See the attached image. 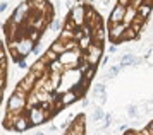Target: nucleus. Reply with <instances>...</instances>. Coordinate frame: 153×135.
I'll use <instances>...</instances> for the list:
<instances>
[{"label": "nucleus", "instance_id": "1", "mask_svg": "<svg viewBox=\"0 0 153 135\" xmlns=\"http://www.w3.org/2000/svg\"><path fill=\"white\" fill-rule=\"evenodd\" d=\"M29 14H31V7H29V4L28 2H21V4L14 9V12H12V15L9 17V21H10L14 26L21 27L22 24L28 21Z\"/></svg>", "mask_w": 153, "mask_h": 135}, {"label": "nucleus", "instance_id": "2", "mask_svg": "<svg viewBox=\"0 0 153 135\" xmlns=\"http://www.w3.org/2000/svg\"><path fill=\"white\" fill-rule=\"evenodd\" d=\"M102 56H103V46H98V45H93V43H91V46L88 48L86 51H83L81 60L88 62L91 67L97 68V63L102 60Z\"/></svg>", "mask_w": 153, "mask_h": 135}, {"label": "nucleus", "instance_id": "3", "mask_svg": "<svg viewBox=\"0 0 153 135\" xmlns=\"http://www.w3.org/2000/svg\"><path fill=\"white\" fill-rule=\"evenodd\" d=\"M67 19L74 24L76 29H81L84 26V4H76L72 9H69Z\"/></svg>", "mask_w": 153, "mask_h": 135}, {"label": "nucleus", "instance_id": "4", "mask_svg": "<svg viewBox=\"0 0 153 135\" xmlns=\"http://www.w3.org/2000/svg\"><path fill=\"white\" fill-rule=\"evenodd\" d=\"M26 116H28L31 127H35V125H42V123H45V122H48V120H50L48 113H47V111H43L40 106L31 108V109H26Z\"/></svg>", "mask_w": 153, "mask_h": 135}, {"label": "nucleus", "instance_id": "5", "mask_svg": "<svg viewBox=\"0 0 153 135\" xmlns=\"http://www.w3.org/2000/svg\"><path fill=\"white\" fill-rule=\"evenodd\" d=\"M7 111L16 113V115H24L26 113V99H21V98L12 94L7 101Z\"/></svg>", "mask_w": 153, "mask_h": 135}, {"label": "nucleus", "instance_id": "6", "mask_svg": "<svg viewBox=\"0 0 153 135\" xmlns=\"http://www.w3.org/2000/svg\"><path fill=\"white\" fill-rule=\"evenodd\" d=\"M38 79H40L38 75H36V74H33L31 70H28V74H26V77H24V79H21V82H19L17 86H19V87H21L22 91L26 92V94H29V92L33 91V87H35V84H36V81H38Z\"/></svg>", "mask_w": 153, "mask_h": 135}, {"label": "nucleus", "instance_id": "7", "mask_svg": "<svg viewBox=\"0 0 153 135\" xmlns=\"http://www.w3.org/2000/svg\"><path fill=\"white\" fill-rule=\"evenodd\" d=\"M127 29L126 24H108V40L112 41V45H115L117 40H120V36L124 34V31Z\"/></svg>", "mask_w": 153, "mask_h": 135}, {"label": "nucleus", "instance_id": "8", "mask_svg": "<svg viewBox=\"0 0 153 135\" xmlns=\"http://www.w3.org/2000/svg\"><path fill=\"white\" fill-rule=\"evenodd\" d=\"M152 12H153V2H141V5L136 9V15L145 22L150 19Z\"/></svg>", "mask_w": 153, "mask_h": 135}, {"label": "nucleus", "instance_id": "9", "mask_svg": "<svg viewBox=\"0 0 153 135\" xmlns=\"http://www.w3.org/2000/svg\"><path fill=\"white\" fill-rule=\"evenodd\" d=\"M105 38H107V31H105V27H103V26H100V27H95V29H91V41H93V45H98V46H103Z\"/></svg>", "mask_w": 153, "mask_h": 135}, {"label": "nucleus", "instance_id": "10", "mask_svg": "<svg viewBox=\"0 0 153 135\" xmlns=\"http://www.w3.org/2000/svg\"><path fill=\"white\" fill-rule=\"evenodd\" d=\"M124 14H126V9L120 5H115L112 9V12L108 14V22L110 24H120L124 21Z\"/></svg>", "mask_w": 153, "mask_h": 135}, {"label": "nucleus", "instance_id": "11", "mask_svg": "<svg viewBox=\"0 0 153 135\" xmlns=\"http://www.w3.org/2000/svg\"><path fill=\"white\" fill-rule=\"evenodd\" d=\"M29 127H31V123H29L26 113H24V115H21V116H17V118L14 120V130H16V132H19V134L26 132Z\"/></svg>", "mask_w": 153, "mask_h": 135}, {"label": "nucleus", "instance_id": "12", "mask_svg": "<svg viewBox=\"0 0 153 135\" xmlns=\"http://www.w3.org/2000/svg\"><path fill=\"white\" fill-rule=\"evenodd\" d=\"M59 101L62 104L64 108L65 106H71V104H74L77 101V96L72 92V91H62V94L59 96Z\"/></svg>", "mask_w": 153, "mask_h": 135}, {"label": "nucleus", "instance_id": "13", "mask_svg": "<svg viewBox=\"0 0 153 135\" xmlns=\"http://www.w3.org/2000/svg\"><path fill=\"white\" fill-rule=\"evenodd\" d=\"M48 50H52V51H53L55 55H59V56L65 53V46H64V43H60L59 40L52 41V43H50V46H48Z\"/></svg>", "mask_w": 153, "mask_h": 135}, {"label": "nucleus", "instance_id": "14", "mask_svg": "<svg viewBox=\"0 0 153 135\" xmlns=\"http://www.w3.org/2000/svg\"><path fill=\"white\" fill-rule=\"evenodd\" d=\"M134 19H136V9L127 7V9H126V14H124V21H122V24H126V26L129 27V24H131Z\"/></svg>", "mask_w": 153, "mask_h": 135}, {"label": "nucleus", "instance_id": "15", "mask_svg": "<svg viewBox=\"0 0 153 135\" xmlns=\"http://www.w3.org/2000/svg\"><path fill=\"white\" fill-rule=\"evenodd\" d=\"M62 26H64V21L59 19V17H53V19L50 21L48 29L50 31H62Z\"/></svg>", "mask_w": 153, "mask_h": 135}, {"label": "nucleus", "instance_id": "16", "mask_svg": "<svg viewBox=\"0 0 153 135\" xmlns=\"http://www.w3.org/2000/svg\"><path fill=\"white\" fill-rule=\"evenodd\" d=\"M132 60H134V55L132 53H126L124 56H120V63H119V67L120 68L129 67V65H132Z\"/></svg>", "mask_w": 153, "mask_h": 135}, {"label": "nucleus", "instance_id": "17", "mask_svg": "<svg viewBox=\"0 0 153 135\" xmlns=\"http://www.w3.org/2000/svg\"><path fill=\"white\" fill-rule=\"evenodd\" d=\"M91 43H93V41H91V36H84L83 40L77 41V46H79V50H81V51H86V50L91 46Z\"/></svg>", "mask_w": 153, "mask_h": 135}, {"label": "nucleus", "instance_id": "18", "mask_svg": "<svg viewBox=\"0 0 153 135\" xmlns=\"http://www.w3.org/2000/svg\"><path fill=\"white\" fill-rule=\"evenodd\" d=\"M143 24H145V21H141V19L138 17V15H136V19H134V21L131 22V24H129V27H131V29H132V31H134L136 34H139V31H141Z\"/></svg>", "mask_w": 153, "mask_h": 135}, {"label": "nucleus", "instance_id": "19", "mask_svg": "<svg viewBox=\"0 0 153 135\" xmlns=\"http://www.w3.org/2000/svg\"><path fill=\"white\" fill-rule=\"evenodd\" d=\"M119 70H120V67H119V65H115V67H110L108 70H105L103 79H114V77L119 74Z\"/></svg>", "mask_w": 153, "mask_h": 135}, {"label": "nucleus", "instance_id": "20", "mask_svg": "<svg viewBox=\"0 0 153 135\" xmlns=\"http://www.w3.org/2000/svg\"><path fill=\"white\" fill-rule=\"evenodd\" d=\"M93 92H95V96L107 94V89H105V84H102V82H97V84L93 86Z\"/></svg>", "mask_w": 153, "mask_h": 135}, {"label": "nucleus", "instance_id": "21", "mask_svg": "<svg viewBox=\"0 0 153 135\" xmlns=\"http://www.w3.org/2000/svg\"><path fill=\"white\" fill-rule=\"evenodd\" d=\"M103 116H105V113H103V109H102V106H97V108L93 109V120L95 122H100Z\"/></svg>", "mask_w": 153, "mask_h": 135}, {"label": "nucleus", "instance_id": "22", "mask_svg": "<svg viewBox=\"0 0 153 135\" xmlns=\"http://www.w3.org/2000/svg\"><path fill=\"white\" fill-rule=\"evenodd\" d=\"M7 86V70L0 68V89H5Z\"/></svg>", "mask_w": 153, "mask_h": 135}, {"label": "nucleus", "instance_id": "23", "mask_svg": "<svg viewBox=\"0 0 153 135\" xmlns=\"http://www.w3.org/2000/svg\"><path fill=\"white\" fill-rule=\"evenodd\" d=\"M95 72H97V68H95V67H90V68H88V70L83 74V79H84L86 82H91V79H93Z\"/></svg>", "mask_w": 153, "mask_h": 135}, {"label": "nucleus", "instance_id": "24", "mask_svg": "<svg viewBox=\"0 0 153 135\" xmlns=\"http://www.w3.org/2000/svg\"><path fill=\"white\" fill-rule=\"evenodd\" d=\"M127 115H129V118H134L138 115V106L136 104H129L127 106Z\"/></svg>", "mask_w": 153, "mask_h": 135}, {"label": "nucleus", "instance_id": "25", "mask_svg": "<svg viewBox=\"0 0 153 135\" xmlns=\"http://www.w3.org/2000/svg\"><path fill=\"white\" fill-rule=\"evenodd\" d=\"M17 67L21 68V70H29V65L26 63V60H24V58H21V60L17 62Z\"/></svg>", "mask_w": 153, "mask_h": 135}, {"label": "nucleus", "instance_id": "26", "mask_svg": "<svg viewBox=\"0 0 153 135\" xmlns=\"http://www.w3.org/2000/svg\"><path fill=\"white\" fill-rule=\"evenodd\" d=\"M95 99H97L100 104H103L105 101H107V94H100V96H95Z\"/></svg>", "mask_w": 153, "mask_h": 135}, {"label": "nucleus", "instance_id": "27", "mask_svg": "<svg viewBox=\"0 0 153 135\" xmlns=\"http://www.w3.org/2000/svg\"><path fill=\"white\" fill-rule=\"evenodd\" d=\"M9 7V2H0V14H4L5 10H7Z\"/></svg>", "mask_w": 153, "mask_h": 135}, {"label": "nucleus", "instance_id": "28", "mask_svg": "<svg viewBox=\"0 0 153 135\" xmlns=\"http://www.w3.org/2000/svg\"><path fill=\"white\" fill-rule=\"evenodd\" d=\"M108 63H110V56H108V55H105V56H102V65H103V67H107Z\"/></svg>", "mask_w": 153, "mask_h": 135}, {"label": "nucleus", "instance_id": "29", "mask_svg": "<svg viewBox=\"0 0 153 135\" xmlns=\"http://www.w3.org/2000/svg\"><path fill=\"white\" fill-rule=\"evenodd\" d=\"M136 135H153V134L148 128H143V130H139V132H136Z\"/></svg>", "mask_w": 153, "mask_h": 135}, {"label": "nucleus", "instance_id": "30", "mask_svg": "<svg viewBox=\"0 0 153 135\" xmlns=\"http://www.w3.org/2000/svg\"><path fill=\"white\" fill-rule=\"evenodd\" d=\"M115 51H117V46H115V45H110V46H108V53L114 55Z\"/></svg>", "mask_w": 153, "mask_h": 135}, {"label": "nucleus", "instance_id": "31", "mask_svg": "<svg viewBox=\"0 0 153 135\" xmlns=\"http://www.w3.org/2000/svg\"><path fill=\"white\" fill-rule=\"evenodd\" d=\"M48 132H57V125H53V123H48Z\"/></svg>", "mask_w": 153, "mask_h": 135}, {"label": "nucleus", "instance_id": "32", "mask_svg": "<svg viewBox=\"0 0 153 135\" xmlns=\"http://www.w3.org/2000/svg\"><path fill=\"white\" fill-rule=\"evenodd\" d=\"M90 106V101H88V98H83V108H88Z\"/></svg>", "mask_w": 153, "mask_h": 135}, {"label": "nucleus", "instance_id": "33", "mask_svg": "<svg viewBox=\"0 0 153 135\" xmlns=\"http://www.w3.org/2000/svg\"><path fill=\"white\" fill-rule=\"evenodd\" d=\"M146 128H148V130H150V132L153 134V122H150V123H148V125H146Z\"/></svg>", "mask_w": 153, "mask_h": 135}, {"label": "nucleus", "instance_id": "34", "mask_svg": "<svg viewBox=\"0 0 153 135\" xmlns=\"http://www.w3.org/2000/svg\"><path fill=\"white\" fill-rule=\"evenodd\" d=\"M119 130H120V132H127V125H120Z\"/></svg>", "mask_w": 153, "mask_h": 135}, {"label": "nucleus", "instance_id": "35", "mask_svg": "<svg viewBox=\"0 0 153 135\" xmlns=\"http://www.w3.org/2000/svg\"><path fill=\"white\" fill-rule=\"evenodd\" d=\"M2 96H4V89H0V104H2Z\"/></svg>", "mask_w": 153, "mask_h": 135}, {"label": "nucleus", "instance_id": "36", "mask_svg": "<svg viewBox=\"0 0 153 135\" xmlns=\"http://www.w3.org/2000/svg\"><path fill=\"white\" fill-rule=\"evenodd\" d=\"M33 135H47V134H45V132H35Z\"/></svg>", "mask_w": 153, "mask_h": 135}, {"label": "nucleus", "instance_id": "37", "mask_svg": "<svg viewBox=\"0 0 153 135\" xmlns=\"http://www.w3.org/2000/svg\"><path fill=\"white\" fill-rule=\"evenodd\" d=\"M0 50H2V38H0Z\"/></svg>", "mask_w": 153, "mask_h": 135}, {"label": "nucleus", "instance_id": "38", "mask_svg": "<svg viewBox=\"0 0 153 135\" xmlns=\"http://www.w3.org/2000/svg\"><path fill=\"white\" fill-rule=\"evenodd\" d=\"M93 135H97V134H93Z\"/></svg>", "mask_w": 153, "mask_h": 135}]
</instances>
